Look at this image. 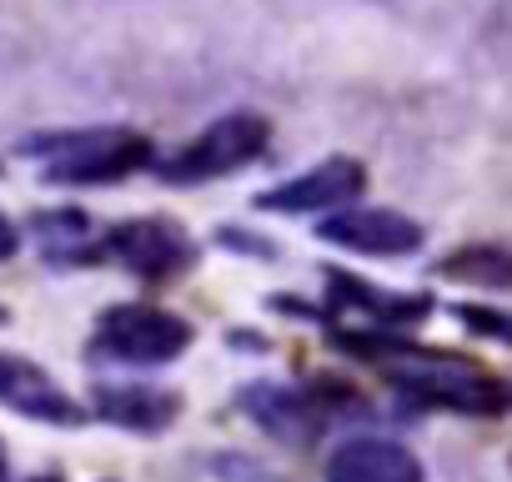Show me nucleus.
<instances>
[{
    "label": "nucleus",
    "mask_w": 512,
    "mask_h": 482,
    "mask_svg": "<svg viewBox=\"0 0 512 482\" xmlns=\"http://www.w3.org/2000/svg\"><path fill=\"white\" fill-rule=\"evenodd\" d=\"M387 377L432 402V407H452V412H502L507 407V387L497 377H487L482 367L462 362V357H427V352H392L387 357Z\"/></svg>",
    "instance_id": "1"
},
{
    "label": "nucleus",
    "mask_w": 512,
    "mask_h": 482,
    "mask_svg": "<svg viewBox=\"0 0 512 482\" xmlns=\"http://www.w3.org/2000/svg\"><path fill=\"white\" fill-rule=\"evenodd\" d=\"M272 141V126L256 116V111H231V116H216L186 151H176V161L161 166L166 181L186 186V181H211V176H226L246 161H256Z\"/></svg>",
    "instance_id": "2"
},
{
    "label": "nucleus",
    "mask_w": 512,
    "mask_h": 482,
    "mask_svg": "<svg viewBox=\"0 0 512 482\" xmlns=\"http://www.w3.org/2000/svg\"><path fill=\"white\" fill-rule=\"evenodd\" d=\"M186 347H191V327L146 302L111 307L96 327V352H111L121 362H171Z\"/></svg>",
    "instance_id": "3"
},
{
    "label": "nucleus",
    "mask_w": 512,
    "mask_h": 482,
    "mask_svg": "<svg viewBox=\"0 0 512 482\" xmlns=\"http://www.w3.org/2000/svg\"><path fill=\"white\" fill-rule=\"evenodd\" d=\"M151 161V141L116 131V136H76L61 146V156L51 161V181H71V186H91V181H121L131 171H141Z\"/></svg>",
    "instance_id": "4"
},
{
    "label": "nucleus",
    "mask_w": 512,
    "mask_h": 482,
    "mask_svg": "<svg viewBox=\"0 0 512 482\" xmlns=\"http://www.w3.org/2000/svg\"><path fill=\"white\" fill-rule=\"evenodd\" d=\"M322 241L362 257H412L422 247V226L407 221L402 211H347L322 221Z\"/></svg>",
    "instance_id": "5"
},
{
    "label": "nucleus",
    "mask_w": 512,
    "mask_h": 482,
    "mask_svg": "<svg viewBox=\"0 0 512 482\" xmlns=\"http://www.w3.org/2000/svg\"><path fill=\"white\" fill-rule=\"evenodd\" d=\"M0 407L36 417V422H56V427H76L86 417L36 362L11 357V352H0Z\"/></svg>",
    "instance_id": "6"
},
{
    "label": "nucleus",
    "mask_w": 512,
    "mask_h": 482,
    "mask_svg": "<svg viewBox=\"0 0 512 482\" xmlns=\"http://www.w3.org/2000/svg\"><path fill=\"white\" fill-rule=\"evenodd\" d=\"M367 186V171L352 161V156H332L322 166H312L307 176L277 186L262 196L267 211H287V216H302V211H322V206H342V201H357Z\"/></svg>",
    "instance_id": "7"
},
{
    "label": "nucleus",
    "mask_w": 512,
    "mask_h": 482,
    "mask_svg": "<svg viewBox=\"0 0 512 482\" xmlns=\"http://www.w3.org/2000/svg\"><path fill=\"white\" fill-rule=\"evenodd\" d=\"M106 252L141 277H166L191 262V241L171 221H126L106 236Z\"/></svg>",
    "instance_id": "8"
},
{
    "label": "nucleus",
    "mask_w": 512,
    "mask_h": 482,
    "mask_svg": "<svg viewBox=\"0 0 512 482\" xmlns=\"http://www.w3.org/2000/svg\"><path fill=\"white\" fill-rule=\"evenodd\" d=\"M327 482H422V462L387 437H352L332 452Z\"/></svg>",
    "instance_id": "9"
},
{
    "label": "nucleus",
    "mask_w": 512,
    "mask_h": 482,
    "mask_svg": "<svg viewBox=\"0 0 512 482\" xmlns=\"http://www.w3.org/2000/svg\"><path fill=\"white\" fill-rule=\"evenodd\" d=\"M96 407H101L106 422L136 427V432H161L176 417V397L171 392H151V387H101Z\"/></svg>",
    "instance_id": "10"
},
{
    "label": "nucleus",
    "mask_w": 512,
    "mask_h": 482,
    "mask_svg": "<svg viewBox=\"0 0 512 482\" xmlns=\"http://www.w3.org/2000/svg\"><path fill=\"white\" fill-rule=\"evenodd\" d=\"M241 402H246V412L262 422L267 432H277L287 442H302L307 427H312V407L297 392H287V387H246Z\"/></svg>",
    "instance_id": "11"
},
{
    "label": "nucleus",
    "mask_w": 512,
    "mask_h": 482,
    "mask_svg": "<svg viewBox=\"0 0 512 482\" xmlns=\"http://www.w3.org/2000/svg\"><path fill=\"white\" fill-rule=\"evenodd\" d=\"M332 297L352 302V307H367V312H377L387 322H412V317L427 312V297H382V292H367L357 277H342V272H332Z\"/></svg>",
    "instance_id": "12"
},
{
    "label": "nucleus",
    "mask_w": 512,
    "mask_h": 482,
    "mask_svg": "<svg viewBox=\"0 0 512 482\" xmlns=\"http://www.w3.org/2000/svg\"><path fill=\"white\" fill-rule=\"evenodd\" d=\"M462 317H467V327H482L487 337H507L502 317H492V312H472V307H462Z\"/></svg>",
    "instance_id": "13"
},
{
    "label": "nucleus",
    "mask_w": 512,
    "mask_h": 482,
    "mask_svg": "<svg viewBox=\"0 0 512 482\" xmlns=\"http://www.w3.org/2000/svg\"><path fill=\"white\" fill-rule=\"evenodd\" d=\"M16 247H21V236H16V226H11L6 216H0V262H6V257H16Z\"/></svg>",
    "instance_id": "14"
},
{
    "label": "nucleus",
    "mask_w": 512,
    "mask_h": 482,
    "mask_svg": "<svg viewBox=\"0 0 512 482\" xmlns=\"http://www.w3.org/2000/svg\"><path fill=\"white\" fill-rule=\"evenodd\" d=\"M0 472H6V452H0Z\"/></svg>",
    "instance_id": "15"
},
{
    "label": "nucleus",
    "mask_w": 512,
    "mask_h": 482,
    "mask_svg": "<svg viewBox=\"0 0 512 482\" xmlns=\"http://www.w3.org/2000/svg\"><path fill=\"white\" fill-rule=\"evenodd\" d=\"M36 482H56V477H36Z\"/></svg>",
    "instance_id": "16"
},
{
    "label": "nucleus",
    "mask_w": 512,
    "mask_h": 482,
    "mask_svg": "<svg viewBox=\"0 0 512 482\" xmlns=\"http://www.w3.org/2000/svg\"><path fill=\"white\" fill-rule=\"evenodd\" d=\"M0 322H6V307H0Z\"/></svg>",
    "instance_id": "17"
}]
</instances>
